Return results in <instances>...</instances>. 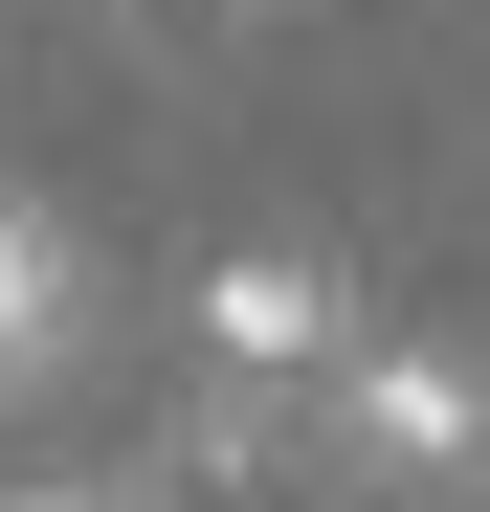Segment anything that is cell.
<instances>
[{
  "label": "cell",
  "mask_w": 490,
  "mask_h": 512,
  "mask_svg": "<svg viewBox=\"0 0 490 512\" xmlns=\"http://www.w3.org/2000/svg\"><path fill=\"white\" fill-rule=\"evenodd\" d=\"M312 446H335L357 490H468V468H490V379H468V357H424V334H335Z\"/></svg>",
  "instance_id": "6da1fadb"
},
{
  "label": "cell",
  "mask_w": 490,
  "mask_h": 512,
  "mask_svg": "<svg viewBox=\"0 0 490 512\" xmlns=\"http://www.w3.org/2000/svg\"><path fill=\"white\" fill-rule=\"evenodd\" d=\"M335 334H357V290L312 268V245H223V268H201V379H223L201 446H245L290 379H335Z\"/></svg>",
  "instance_id": "7a4b0ae2"
},
{
  "label": "cell",
  "mask_w": 490,
  "mask_h": 512,
  "mask_svg": "<svg viewBox=\"0 0 490 512\" xmlns=\"http://www.w3.org/2000/svg\"><path fill=\"white\" fill-rule=\"evenodd\" d=\"M23 379H67V223L0 179V401H23Z\"/></svg>",
  "instance_id": "3957f363"
},
{
  "label": "cell",
  "mask_w": 490,
  "mask_h": 512,
  "mask_svg": "<svg viewBox=\"0 0 490 512\" xmlns=\"http://www.w3.org/2000/svg\"><path fill=\"white\" fill-rule=\"evenodd\" d=\"M134 23H223V0H134Z\"/></svg>",
  "instance_id": "277c9868"
},
{
  "label": "cell",
  "mask_w": 490,
  "mask_h": 512,
  "mask_svg": "<svg viewBox=\"0 0 490 512\" xmlns=\"http://www.w3.org/2000/svg\"><path fill=\"white\" fill-rule=\"evenodd\" d=\"M0 512H90V490H0Z\"/></svg>",
  "instance_id": "5b68a950"
}]
</instances>
